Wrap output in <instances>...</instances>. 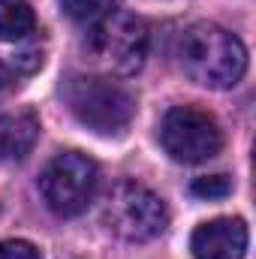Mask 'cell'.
<instances>
[{
	"label": "cell",
	"mask_w": 256,
	"mask_h": 259,
	"mask_svg": "<svg viewBox=\"0 0 256 259\" xmlns=\"http://www.w3.org/2000/svg\"><path fill=\"white\" fill-rule=\"evenodd\" d=\"M178 64L190 81L226 91L241 81L247 69V49L226 27L214 21H196L178 39Z\"/></svg>",
	"instance_id": "1"
},
{
	"label": "cell",
	"mask_w": 256,
	"mask_h": 259,
	"mask_svg": "<svg viewBox=\"0 0 256 259\" xmlns=\"http://www.w3.org/2000/svg\"><path fill=\"white\" fill-rule=\"evenodd\" d=\"M193 259H244L247 226L241 217H217L196 226L190 235Z\"/></svg>",
	"instance_id": "7"
},
{
	"label": "cell",
	"mask_w": 256,
	"mask_h": 259,
	"mask_svg": "<svg viewBox=\"0 0 256 259\" xmlns=\"http://www.w3.org/2000/svg\"><path fill=\"white\" fill-rule=\"evenodd\" d=\"M39 139V118L24 109V112H9L0 115V160H24Z\"/></svg>",
	"instance_id": "8"
},
{
	"label": "cell",
	"mask_w": 256,
	"mask_h": 259,
	"mask_svg": "<svg viewBox=\"0 0 256 259\" xmlns=\"http://www.w3.org/2000/svg\"><path fill=\"white\" fill-rule=\"evenodd\" d=\"M103 220L124 241H151L166 229L169 211L163 199L154 190H148L145 184L121 181L112 187V193L106 199Z\"/></svg>",
	"instance_id": "5"
},
{
	"label": "cell",
	"mask_w": 256,
	"mask_h": 259,
	"mask_svg": "<svg viewBox=\"0 0 256 259\" xmlns=\"http://www.w3.org/2000/svg\"><path fill=\"white\" fill-rule=\"evenodd\" d=\"M66 18L78 21V24H97L103 21L109 12H115V0H61Z\"/></svg>",
	"instance_id": "10"
},
{
	"label": "cell",
	"mask_w": 256,
	"mask_h": 259,
	"mask_svg": "<svg viewBox=\"0 0 256 259\" xmlns=\"http://www.w3.org/2000/svg\"><path fill=\"white\" fill-rule=\"evenodd\" d=\"M160 142L166 154L178 163H205L220 154L223 133L211 112L199 106H175L163 118Z\"/></svg>",
	"instance_id": "6"
},
{
	"label": "cell",
	"mask_w": 256,
	"mask_h": 259,
	"mask_svg": "<svg viewBox=\"0 0 256 259\" xmlns=\"http://www.w3.org/2000/svg\"><path fill=\"white\" fill-rule=\"evenodd\" d=\"M9 88H12V75H9V69H6V66L0 64V94H6Z\"/></svg>",
	"instance_id": "13"
},
{
	"label": "cell",
	"mask_w": 256,
	"mask_h": 259,
	"mask_svg": "<svg viewBox=\"0 0 256 259\" xmlns=\"http://www.w3.org/2000/svg\"><path fill=\"white\" fill-rule=\"evenodd\" d=\"M33 27H36V15L27 0H0V39L3 42L24 39L27 33H33Z\"/></svg>",
	"instance_id": "9"
},
{
	"label": "cell",
	"mask_w": 256,
	"mask_h": 259,
	"mask_svg": "<svg viewBox=\"0 0 256 259\" xmlns=\"http://www.w3.org/2000/svg\"><path fill=\"white\" fill-rule=\"evenodd\" d=\"M0 259H42L39 250L30 244V241H3L0 244Z\"/></svg>",
	"instance_id": "12"
},
{
	"label": "cell",
	"mask_w": 256,
	"mask_h": 259,
	"mask_svg": "<svg viewBox=\"0 0 256 259\" xmlns=\"http://www.w3.org/2000/svg\"><path fill=\"white\" fill-rule=\"evenodd\" d=\"M64 100L75 121L100 136H121L136 115L133 97L100 75H72L64 84Z\"/></svg>",
	"instance_id": "2"
},
{
	"label": "cell",
	"mask_w": 256,
	"mask_h": 259,
	"mask_svg": "<svg viewBox=\"0 0 256 259\" xmlns=\"http://www.w3.org/2000/svg\"><path fill=\"white\" fill-rule=\"evenodd\" d=\"M190 190L199 199H223V196L232 193V181L226 175H205V178H196L193 181Z\"/></svg>",
	"instance_id": "11"
},
{
	"label": "cell",
	"mask_w": 256,
	"mask_h": 259,
	"mask_svg": "<svg viewBox=\"0 0 256 259\" xmlns=\"http://www.w3.org/2000/svg\"><path fill=\"white\" fill-rule=\"evenodd\" d=\"M97 184H100V169L81 151L58 154L55 160H49V166L39 175V193L46 205L61 217L81 214L94 202Z\"/></svg>",
	"instance_id": "4"
},
{
	"label": "cell",
	"mask_w": 256,
	"mask_h": 259,
	"mask_svg": "<svg viewBox=\"0 0 256 259\" xmlns=\"http://www.w3.org/2000/svg\"><path fill=\"white\" fill-rule=\"evenodd\" d=\"M148 21L133 12H109L103 21L91 24L88 49L97 64L112 69L115 75H133L139 72L148 58Z\"/></svg>",
	"instance_id": "3"
}]
</instances>
